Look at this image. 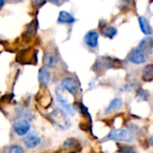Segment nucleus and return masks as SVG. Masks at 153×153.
<instances>
[{
    "label": "nucleus",
    "instance_id": "nucleus-1",
    "mask_svg": "<svg viewBox=\"0 0 153 153\" xmlns=\"http://www.w3.org/2000/svg\"><path fill=\"white\" fill-rule=\"evenodd\" d=\"M48 119L52 124L60 127L61 129H67L71 126V121L67 117L66 113L60 108H56L53 110L48 115Z\"/></svg>",
    "mask_w": 153,
    "mask_h": 153
},
{
    "label": "nucleus",
    "instance_id": "nucleus-2",
    "mask_svg": "<svg viewBox=\"0 0 153 153\" xmlns=\"http://www.w3.org/2000/svg\"><path fill=\"white\" fill-rule=\"evenodd\" d=\"M108 139L119 142H131L133 141V134L126 129H114L108 134Z\"/></svg>",
    "mask_w": 153,
    "mask_h": 153
},
{
    "label": "nucleus",
    "instance_id": "nucleus-3",
    "mask_svg": "<svg viewBox=\"0 0 153 153\" xmlns=\"http://www.w3.org/2000/svg\"><path fill=\"white\" fill-rule=\"evenodd\" d=\"M81 143L77 139L69 138L64 142L58 153H77L81 151Z\"/></svg>",
    "mask_w": 153,
    "mask_h": 153
},
{
    "label": "nucleus",
    "instance_id": "nucleus-4",
    "mask_svg": "<svg viewBox=\"0 0 153 153\" xmlns=\"http://www.w3.org/2000/svg\"><path fill=\"white\" fill-rule=\"evenodd\" d=\"M13 132L19 136H24L30 130V124L27 119H18L13 124Z\"/></svg>",
    "mask_w": 153,
    "mask_h": 153
},
{
    "label": "nucleus",
    "instance_id": "nucleus-5",
    "mask_svg": "<svg viewBox=\"0 0 153 153\" xmlns=\"http://www.w3.org/2000/svg\"><path fill=\"white\" fill-rule=\"evenodd\" d=\"M61 86L63 89H65V91H67L69 93L73 94V95H76L79 90L78 84L77 82L71 77H66L62 81Z\"/></svg>",
    "mask_w": 153,
    "mask_h": 153
},
{
    "label": "nucleus",
    "instance_id": "nucleus-6",
    "mask_svg": "<svg viewBox=\"0 0 153 153\" xmlns=\"http://www.w3.org/2000/svg\"><path fill=\"white\" fill-rule=\"evenodd\" d=\"M41 140L39 136L36 134H28L23 139V143L28 149H34L40 143Z\"/></svg>",
    "mask_w": 153,
    "mask_h": 153
},
{
    "label": "nucleus",
    "instance_id": "nucleus-7",
    "mask_svg": "<svg viewBox=\"0 0 153 153\" xmlns=\"http://www.w3.org/2000/svg\"><path fill=\"white\" fill-rule=\"evenodd\" d=\"M56 99L58 100V102L60 103V105L63 107V108L65 110H66L70 115H74V108H73V106L71 104H69V102L67 101V100L63 96L62 92L60 91L59 89H56Z\"/></svg>",
    "mask_w": 153,
    "mask_h": 153
},
{
    "label": "nucleus",
    "instance_id": "nucleus-8",
    "mask_svg": "<svg viewBox=\"0 0 153 153\" xmlns=\"http://www.w3.org/2000/svg\"><path fill=\"white\" fill-rule=\"evenodd\" d=\"M38 78H39V82L40 85L43 87H46L51 80V73H50L49 69L46 66L41 67L39 71Z\"/></svg>",
    "mask_w": 153,
    "mask_h": 153
},
{
    "label": "nucleus",
    "instance_id": "nucleus-9",
    "mask_svg": "<svg viewBox=\"0 0 153 153\" xmlns=\"http://www.w3.org/2000/svg\"><path fill=\"white\" fill-rule=\"evenodd\" d=\"M153 48V39L151 37H146L144 38L138 45V49L141 50L143 53L145 55L151 54Z\"/></svg>",
    "mask_w": 153,
    "mask_h": 153
},
{
    "label": "nucleus",
    "instance_id": "nucleus-10",
    "mask_svg": "<svg viewBox=\"0 0 153 153\" xmlns=\"http://www.w3.org/2000/svg\"><path fill=\"white\" fill-rule=\"evenodd\" d=\"M129 60L134 64H142L146 61V55L138 48H135L130 53Z\"/></svg>",
    "mask_w": 153,
    "mask_h": 153
},
{
    "label": "nucleus",
    "instance_id": "nucleus-11",
    "mask_svg": "<svg viewBox=\"0 0 153 153\" xmlns=\"http://www.w3.org/2000/svg\"><path fill=\"white\" fill-rule=\"evenodd\" d=\"M43 64L48 68L55 67L57 64V58L52 52H46L43 56Z\"/></svg>",
    "mask_w": 153,
    "mask_h": 153
},
{
    "label": "nucleus",
    "instance_id": "nucleus-12",
    "mask_svg": "<svg viewBox=\"0 0 153 153\" xmlns=\"http://www.w3.org/2000/svg\"><path fill=\"white\" fill-rule=\"evenodd\" d=\"M99 34L96 31H90L84 37V42L91 48H96L98 46Z\"/></svg>",
    "mask_w": 153,
    "mask_h": 153
},
{
    "label": "nucleus",
    "instance_id": "nucleus-13",
    "mask_svg": "<svg viewBox=\"0 0 153 153\" xmlns=\"http://www.w3.org/2000/svg\"><path fill=\"white\" fill-rule=\"evenodd\" d=\"M123 106V101L120 98H116L114 99L109 105L108 106V108H106V114H112L117 110H119Z\"/></svg>",
    "mask_w": 153,
    "mask_h": 153
},
{
    "label": "nucleus",
    "instance_id": "nucleus-14",
    "mask_svg": "<svg viewBox=\"0 0 153 153\" xmlns=\"http://www.w3.org/2000/svg\"><path fill=\"white\" fill-rule=\"evenodd\" d=\"M139 24H140V27H141V30L145 34V35H152V26L149 22V21L145 18V17H139Z\"/></svg>",
    "mask_w": 153,
    "mask_h": 153
},
{
    "label": "nucleus",
    "instance_id": "nucleus-15",
    "mask_svg": "<svg viewBox=\"0 0 153 153\" xmlns=\"http://www.w3.org/2000/svg\"><path fill=\"white\" fill-rule=\"evenodd\" d=\"M74 21H75L74 17L68 12L61 11L59 13L58 18H57V22L59 23H73L74 22Z\"/></svg>",
    "mask_w": 153,
    "mask_h": 153
},
{
    "label": "nucleus",
    "instance_id": "nucleus-16",
    "mask_svg": "<svg viewBox=\"0 0 153 153\" xmlns=\"http://www.w3.org/2000/svg\"><path fill=\"white\" fill-rule=\"evenodd\" d=\"M142 78L144 82H152L153 80V65L150 64L146 65L143 71Z\"/></svg>",
    "mask_w": 153,
    "mask_h": 153
},
{
    "label": "nucleus",
    "instance_id": "nucleus-17",
    "mask_svg": "<svg viewBox=\"0 0 153 153\" xmlns=\"http://www.w3.org/2000/svg\"><path fill=\"white\" fill-rule=\"evenodd\" d=\"M16 113L18 115L19 117L21 118H26L28 119H31L33 117V115L31 113V111L28 110L26 108H22V107H19L16 108Z\"/></svg>",
    "mask_w": 153,
    "mask_h": 153
},
{
    "label": "nucleus",
    "instance_id": "nucleus-18",
    "mask_svg": "<svg viewBox=\"0 0 153 153\" xmlns=\"http://www.w3.org/2000/svg\"><path fill=\"white\" fill-rule=\"evenodd\" d=\"M4 153H25L23 148L18 144H12L4 149Z\"/></svg>",
    "mask_w": 153,
    "mask_h": 153
},
{
    "label": "nucleus",
    "instance_id": "nucleus-19",
    "mask_svg": "<svg viewBox=\"0 0 153 153\" xmlns=\"http://www.w3.org/2000/svg\"><path fill=\"white\" fill-rule=\"evenodd\" d=\"M117 153H138L137 151L133 147L129 145L125 144H117Z\"/></svg>",
    "mask_w": 153,
    "mask_h": 153
},
{
    "label": "nucleus",
    "instance_id": "nucleus-20",
    "mask_svg": "<svg viewBox=\"0 0 153 153\" xmlns=\"http://www.w3.org/2000/svg\"><path fill=\"white\" fill-rule=\"evenodd\" d=\"M102 33L106 37L112 39V38H114V36H116V34L117 33V30L116 28H114L112 26H107L102 29Z\"/></svg>",
    "mask_w": 153,
    "mask_h": 153
},
{
    "label": "nucleus",
    "instance_id": "nucleus-21",
    "mask_svg": "<svg viewBox=\"0 0 153 153\" xmlns=\"http://www.w3.org/2000/svg\"><path fill=\"white\" fill-rule=\"evenodd\" d=\"M148 97H149L148 91H144L143 89L138 91V93H137V96H136L138 101H145V100H148Z\"/></svg>",
    "mask_w": 153,
    "mask_h": 153
},
{
    "label": "nucleus",
    "instance_id": "nucleus-22",
    "mask_svg": "<svg viewBox=\"0 0 153 153\" xmlns=\"http://www.w3.org/2000/svg\"><path fill=\"white\" fill-rule=\"evenodd\" d=\"M45 2H46V0H34V4L38 6L42 5Z\"/></svg>",
    "mask_w": 153,
    "mask_h": 153
},
{
    "label": "nucleus",
    "instance_id": "nucleus-23",
    "mask_svg": "<svg viewBox=\"0 0 153 153\" xmlns=\"http://www.w3.org/2000/svg\"><path fill=\"white\" fill-rule=\"evenodd\" d=\"M4 0H0V9L4 6Z\"/></svg>",
    "mask_w": 153,
    "mask_h": 153
},
{
    "label": "nucleus",
    "instance_id": "nucleus-24",
    "mask_svg": "<svg viewBox=\"0 0 153 153\" xmlns=\"http://www.w3.org/2000/svg\"><path fill=\"white\" fill-rule=\"evenodd\" d=\"M49 2H51V3H53V4H58V2L60 1V0H48Z\"/></svg>",
    "mask_w": 153,
    "mask_h": 153
},
{
    "label": "nucleus",
    "instance_id": "nucleus-25",
    "mask_svg": "<svg viewBox=\"0 0 153 153\" xmlns=\"http://www.w3.org/2000/svg\"><path fill=\"white\" fill-rule=\"evenodd\" d=\"M152 145H153V137H152Z\"/></svg>",
    "mask_w": 153,
    "mask_h": 153
}]
</instances>
